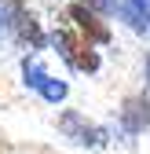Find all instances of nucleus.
I'll list each match as a JSON object with an SVG mask.
<instances>
[{
    "label": "nucleus",
    "mask_w": 150,
    "mask_h": 154,
    "mask_svg": "<svg viewBox=\"0 0 150 154\" xmlns=\"http://www.w3.org/2000/svg\"><path fill=\"white\" fill-rule=\"evenodd\" d=\"M51 44H55V51H59L73 70H81V73H95L99 70V51H95V44H92L81 29H66V26L55 29Z\"/></svg>",
    "instance_id": "1"
},
{
    "label": "nucleus",
    "mask_w": 150,
    "mask_h": 154,
    "mask_svg": "<svg viewBox=\"0 0 150 154\" xmlns=\"http://www.w3.org/2000/svg\"><path fill=\"white\" fill-rule=\"evenodd\" d=\"M59 128L66 132L70 140H77V143H92V147L106 143V132H103V128H95V125H88L77 110H66L62 118H59Z\"/></svg>",
    "instance_id": "5"
},
{
    "label": "nucleus",
    "mask_w": 150,
    "mask_h": 154,
    "mask_svg": "<svg viewBox=\"0 0 150 154\" xmlns=\"http://www.w3.org/2000/svg\"><path fill=\"white\" fill-rule=\"evenodd\" d=\"M22 73H26V85H29V88H37V92H40L48 103H59V99H66V85H62V81H55V77H48L37 55L22 63Z\"/></svg>",
    "instance_id": "3"
},
{
    "label": "nucleus",
    "mask_w": 150,
    "mask_h": 154,
    "mask_svg": "<svg viewBox=\"0 0 150 154\" xmlns=\"http://www.w3.org/2000/svg\"><path fill=\"white\" fill-rule=\"evenodd\" d=\"M70 18L77 22V29L88 37L92 44H110V41H114V33H110V26L103 22V15L92 11L88 4H73V8H70Z\"/></svg>",
    "instance_id": "2"
},
{
    "label": "nucleus",
    "mask_w": 150,
    "mask_h": 154,
    "mask_svg": "<svg viewBox=\"0 0 150 154\" xmlns=\"http://www.w3.org/2000/svg\"><path fill=\"white\" fill-rule=\"evenodd\" d=\"M117 15L139 33L150 29V0H117Z\"/></svg>",
    "instance_id": "7"
},
{
    "label": "nucleus",
    "mask_w": 150,
    "mask_h": 154,
    "mask_svg": "<svg viewBox=\"0 0 150 154\" xmlns=\"http://www.w3.org/2000/svg\"><path fill=\"white\" fill-rule=\"evenodd\" d=\"M4 11H8V8H0V29H4V26H8V18H4Z\"/></svg>",
    "instance_id": "9"
},
{
    "label": "nucleus",
    "mask_w": 150,
    "mask_h": 154,
    "mask_svg": "<svg viewBox=\"0 0 150 154\" xmlns=\"http://www.w3.org/2000/svg\"><path fill=\"white\" fill-rule=\"evenodd\" d=\"M84 4L92 11H99V15H114L117 11V0H84Z\"/></svg>",
    "instance_id": "8"
},
{
    "label": "nucleus",
    "mask_w": 150,
    "mask_h": 154,
    "mask_svg": "<svg viewBox=\"0 0 150 154\" xmlns=\"http://www.w3.org/2000/svg\"><path fill=\"white\" fill-rule=\"evenodd\" d=\"M121 128L132 132V136H139V132L150 128V99L146 95H128V99L121 103Z\"/></svg>",
    "instance_id": "4"
},
{
    "label": "nucleus",
    "mask_w": 150,
    "mask_h": 154,
    "mask_svg": "<svg viewBox=\"0 0 150 154\" xmlns=\"http://www.w3.org/2000/svg\"><path fill=\"white\" fill-rule=\"evenodd\" d=\"M8 11L15 15L8 26L18 33V41H22V44H33V48H40V44H44V33H40V26H37V18H33V15H26L18 4H8Z\"/></svg>",
    "instance_id": "6"
}]
</instances>
